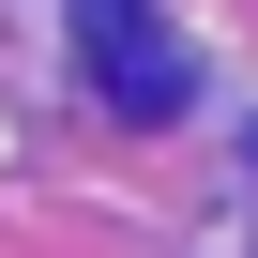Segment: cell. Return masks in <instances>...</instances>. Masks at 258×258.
<instances>
[{"mask_svg": "<svg viewBox=\"0 0 258 258\" xmlns=\"http://www.w3.org/2000/svg\"><path fill=\"white\" fill-rule=\"evenodd\" d=\"M76 76L106 91V121H182L198 106V61L152 0H76Z\"/></svg>", "mask_w": 258, "mask_h": 258, "instance_id": "obj_1", "label": "cell"}]
</instances>
